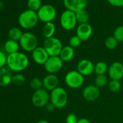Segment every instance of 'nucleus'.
I'll use <instances>...</instances> for the list:
<instances>
[{"mask_svg": "<svg viewBox=\"0 0 123 123\" xmlns=\"http://www.w3.org/2000/svg\"><path fill=\"white\" fill-rule=\"evenodd\" d=\"M7 65L10 70L20 73L28 67L29 58L25 53L18 51L7 55Z\"/></svg>", "mask_w": 123, "mask_h": 123, "instance_id": "f257e3e1", "label": "nucleus"}, {"mask_svg": "<svg viewBox=\"0 0 123 123\" xmlns=\"http://www.w3.org/2000/svg\"><path fill=\"white\" fill-rule=\"evenodd\" d=\"M50 102L57 109L64 108L68 102V95L62 87H57L50 92Z\"/></svg>", "mask_w": 123, "mask_h": 123, "instance_id": "f03ea898", "label": "nucleus"}, {"mask_svg": "<svg viewBox=\"0 0 123 123\" xmlns=\"http://www.w3.org/2000/svg\"><path fill=\"white\" fill-rule=\"evenodd\" d=\"M38 20L37 12L29 9L21 12L18 17L19 25L24 29L33 28L37 25Z\"/></svg>", "mask_w": 123, "mask_h": 123, "instance_id": "7ed1b4c3", "label": "nucleus"}, {"mask_svg": "<svg viewBox=\"0 0 123 123\" xmlns=\"http://www.w3.org/2000/svg\"><path fill=\"white\" fill-rule=\"evenodd\" d=\"M43 47L45 49L49 56H56L59 55L62 49L63 48V45L59 38L51 37L44 40Z\"/></svg>", "mask_w": 123, "mask_h": 123, "instance_id": "20e7f679", "label": "nucleus"}, {"mask_svg": "<svg viewBox=\"0 0 123 123\" xmlns=\"http://www.w3.org/2000/svg\"><path fill=\"white\" fill-rule=\"evenodd\" d=\"M20 47L25 51L32 52L38 47V41L36 35L31 32L23 33L20 40L19 41Z\"/></svg>", "mask_w": 123, "mask_h": 123, "instance_id": "39448f33", "label": "nucleus"}, {"mask_svg": "<svg viewBox=\"0 0 123 123\" xmlns=\"http://www.w3.org/2000/svg\"><path fill=\"white\" fill-rule=\"evenodd\" d=\"M65 83L70 88H79L84 83V76L78 70H70L65 76Z\"/></svg>", "mask_w": 123, "mask_h": 123, "instance_id": "423d86ee", "label": "nucleus"}, {"mask_svg": "<svg viewBox=\"0 0 123 123\" xmlns=\"http://www.w3.org/2000/svg\"><path fill=\"white\" fill-rule=\"evenodd\" d=\"M77 23L75 12L67 10L62 13L60 17V25L64 30L68 31L73 30L76 27Z\"/></svg>", "mask_w": 123, "mask_h": 123, "instance_id": "0eeeda50", "label": "nucleus"}, {"mask_svg": "<svg viewBox=\"0 0 123 123\" xmlns=\"http://www.w3.org/2000/svg\"><path fill=\"white\" fill-rule=\"evenodd\" d=\"M31 101L36 107H45L46 105L50 102V93L44 88L36 91L32 96Z\"/></svg>", "mask_w": 123, "mask_h": 123, "instance_id": "6e6552de", "label": "nucleus"}, {"mask_svg": "<svg viewBox=\"0 0 123 123\" xmlns=\"http://www.w3.org/2000/svg\"><path fill=\"white\" fill-rule=\"evenodd\" d=\"M37 15L38 20L41 22L46 23L52 22L56 15V12L55 8L51 5H44L38 10Z\"/></svg>", "mask_w": 123, "mask_h": 123, "instance_id": "1a4fd4ad", "label": "nucleus"}, {"mask_svg": "<svg viewBox=\"0 0 123 123\" xmlns=\"http://www.w3.org/2000/svg\"><path fill=\"white\" fill-rule=\"evenodd\" d=\"M63 63L64 62L59 56H49L46 63L43 65L44 69L49 74H56L62 70Z\"/></svg>", "mask_w": 123, "mask_h": 123, "instance_id": "9d476101", "label": "nucleus"}, {"mask_svg": "<svg viewBox=\"0 0 123 123\" xmlns=\"http://www.w3.org/2000/svg\"><path fill=\"white\" fill-rule=\"evenodd\" d=\"M108 75L111 80H120L123 78V64L120 62H114L109 66Z\"/></svg>", "mask_w": 123, "mask_h": 123, "instance_id": "9b49d317", "label": "nucleus"}, {"mask_svg": "<svg viewBox=\"0 0 123 123\" xmlns=\"http://www.w3.org/2000/svg\"><path fill=\"white\" fill-rule=\"evenodd\" d=\"M77 70L83 76H89L94 73V65L87 59H82L77 65Z\"/></svg>", "mask_w": 123, "mask_h": 123, "instance_id": "f8f14e48", "label": "nucleus"}, {"mask_svg": "<svg viewBox=\"0 0 123 123\" xmlns=\"http://www.w3.org/2000/svg\"><path fill=\"white\" fill-rule=\"evenodd\" d=\"M83 96L87 101H96L100 96V88L95 85H88L83 88Z\"/></svg>", "mask_w": 123, "mask_h": 123, "instance_id": "ddd939ff", "label": "nucleus"}, {"mask_svg": "<svg viewBox=\"0 0 123 123\" xmlns=\"http://www.w3.org/2000/svg\"><path fill=\"white\" fill-rule=\"evenodd\" d=\"M63 3L68 10L77 12L86 8L88 0H63Z\"/></svg>", "mask_w": 123, "mask_h": 123, "instance_id": "4468645a", "label": "nucleus"}, {"mask_svg": "<svg viewBox=\"0 0 123 123\" xmlns=\"http://www.w3.org/2000/svg\"><path fill=\"white\" fill-rule=\"evenodd\" d=\"M43 88L47 91H52L57 87H59V79L56 74H48L42 80Z\"/></svg>", "mask_w": 123, "mask_h": 123, "instance_id": "2eb2a0df", "label": "nucleus"}, {"mask_svg": "<svg viewBox=\"0 0 123 123\" xmlns=\"http://www.w3.org/2000/svg\"><path fill=\"white\" fill-rule=\"evenodd\" d=\"M32 59L38 65H44L49 57V55L42 46H38L32 51Z\"/></svg>", "mask_w": 123, "mask_h": 123, "instance_id": "dca6fc26", "label": "nucleus"}, {"mask_svg": "<svg viewBox=\"0 0 123 123\" xmlns=\"http://www.w3.org/2000/svg\"><path fill=\"white\" fill-rule=\"evenodd\" d=\"M93 33V28L89 23L80 24L76 29V36H78L82 41L88 40Z\"/></svg>", "mask_w": 123, "mask_h": 123, "instance_id": "f3484780", "label": "nucleus"}, {"mask_svg": "<svg viewBox=\"0 0 123 123\" xmlns=\"http://www.w3.org/2000/svg\"><path fill=\"white\" fill-rule=\"evenodd\" d=\"M64 62H68L71 61L75 56V49L71 47L70 46H65L62 49L61 52L59 55Z\"/></svg>", "mask_w": 123, "mask_h": 123, "instance_id": "a211bd4d", "label": "nucleus"}, {"mask_svg": "<svg viewBox=\"0 0 123 123\" xmlns=\"http://www.w3.org/2000/svg\"><path fill=\"white\" fill-rule=\"evenodd\" d=\"M12 75L10 71L6 68H0V87H6L12 83Z\"/></svg>", "mask_w": 123, "mask_h": 123, "instance_id": "6ab92c4d", "label": "nucleus"}, {"mask_svg": "<svg viewBox=\"0 0 123 123\" xmlns=\"http://www.w3.org/2000/svg\"><path fill=\"white\" fill-rule=\"evenodd\" d=\"M20 46V43L18 41H16L9 38L5 43L4 49L8 54H11L19 51L18 50H19Z\"/></svg>", "mask_w": 123, "mask_h": 123, "instance_id": "aec40b11", "label": "nucleus"}, {"mask_svg": "<svg viewBox=\"0 0 123 123\" xmlns=\"http://www.w3.org/2000/svg\"><path fill=\"white\" fill-rule=\"evenodd\" d=\"M55 31H56L55 25L52 22L46 23L44 24V25L41 30V34L45 38V39L49 38L54 37Z\"/></svg>", "mask_w": 123, "mask_h": 123, "instance_id": "412c9836", "label": "nucleus"}, {"mask_svg": "<svg viewBox=\"0 0 123 123\" xmlns=\"http://www.w3.org/2000/svg\"><path fill=\"white\" fill-rule=\"evenodd\" d=\"M109 66L105 62L100 61L96 62L94 65V73L96 75H105L106 73H108Z\"/></svg>", "mask_w": 123, "mask_h": 123, "instance_id": "4be33fe9", "label": "nucleus"}, {"mask_svg": "<svg viewBox=\"0 0 123 123\" xmlns=\"http://www.w3.org/2000/svg\"><path fill=\"white\" fill-rule=\"evenodd\" d=\"M23 33L22 31V30L18 28V27H13L12 28H10L8 31V36L10 38V39L18 41L20 40L22 36H23Z\"/></svg>", "mask_w": 123, "mask_h": 123, "instance_id": "5701e85b", "label": "nucleus"}, {"mask_svg": "<svg viewBox=\"0 0 123 123\" xmlns=\"http://www.w3.org/2000/svg\"><path fill=\"white\" fill-rule=\"evenodd\" d=\"M75 16L78 23H79L80 24L88 23V21L89 20V15L86 10H82L75 12Z\"/></svg>", "mask_w": 123, "mask_h": 123, "instance_id": "b1692460", "label": "nucleus"}, {"mask_svg": "<svg viewBox=\"0 0 123 123\" xmlns=\"http://www.w3.org/2000/svg\"><path fill=\"white\" fill-rule=\"evenodd\" d=\"M109 82V81L108 80V78L105 75H96L94 80V85L98 88H104L108 86Z\"/></svg>", "mask_w": 123, "mask_h": 123, "instance_id": "393cba45", "label": "nucleus"}, {"mask_svg": "<svg viewBox=\"0 0 123 123\" xmlns=\"http://www.w3.org/2000/svg\"><path fill=\"white\" fill-rule=\"evenodd\" d=\"M118 41L112 36H109L106 38V39L105 40V46L109 49V50H113L117 48V46H118Z\"/></svg>", "mask_w": 123, "mask_h": 123, "instance_id": "a878e982", "label": "nucleus"}, {"mask_svg": "<svg viewBox=\"0 0 123 123\" xmlns=\"http://www.w3.org/2000/svg\"><path fill=\"white\" fill-rule=\"evenodd\" d=\"M27 5L29 10L37 12L42 6L41 0H28Z\"/></svg>", "mask_w": 123, "mask_h": 123, "instance_id": "bb28decb", "label": "nucleus"}, {"mask_svg": "<svg viewBox=\"0 0 123 123\" xmlns=\"http://www.w3.org/2000/svg\"><path fill=\"white\" fill-rule=\"evenodd\" d=\"M25 76L20 73H18L15 75H12V83L14 84L15 86H22L25 83Z\"/></svg>", "mask_w": 123, "mask_h": 123, "instance_id": "cd10ccee", "label": "nucleus"}, {"mask_svg": "<svg viewBox=\"0 0 123 123\" xmlns=\"http://www.w3.org/2000/svg\"><path fill=\"white\" fill-rule=\"evenodd\" d=\"M108 87H109V89L110 91H111L113 93H117L121 89L122 84H121L120 80H111L108 83Z\"/></svg>", "mask_w": 123, "mask_h": 123, "instance_id": "c85d7f7f", "label": "nucleus"}, {"mask_svg": "<svg viewBox=\"0 0 123 123\" xmlns=\"http://www.w3.org/2000/svg\"><path fill=\"white\" fill-rule=\"evenodd\" d=\"M30 86L35 91L43 88V81L38 78H34L31 80Z\"/></svg>", "mask_w": 123, "mask_h": 123, "instance_id": "c756f323", "label": "nucleus"}, {"mask_svg": "<svg viewBox=\"0 0 123 123\" xmlns=\"http://www.w3.org/2000/svg\"><path fill=\"white\" fill-rule=\"evenodd\" d=\"M113 36L119 42H123V25H119L115 28Z\"/></svg>", "mask_w": 123, "mask_h": 123, "instance_id": "7c9ffc66", "label": "nucleus"}, {"mask_svg": "<svg viewBox=\"0 0 123 123\" xmlns=\"http://www.w3.org/2000/svg\"><path fill=\"white\" fill-rule=\"evenodd\" d=\"M81 43H82L81 39L78 36H76V35L72 36L70 38V40H69V46H70L73 49L79 47L80 46Z\"/></svg>", "mask_w": 123, "mask_h": 123, "instance_id": "2f4dec72", "label": "nucleus"}, {"mask_svg": "<svg viewBox=\"0 0 123 123\" xmlns=\"http://www.w3.org/2000/svg\"><path fill=\"white\" fill-rule=\"evenodd\" d=\"M78 117L74 113H70L68 114L65 119V122L66 123H78Z\"/></svg>", "mask_w": 123, "mask_h": 123, "instance_id": "473e14b6", "label": "nucleus"}, {"mask_svg": "<svg viewBox=\"0 0 123 123\" xmlns=\"http://www.w3.org/2000/svg\"><path fill=\"white\" fill-rule=\"evenodd\" d=\"M7 56L6 55L4 51L0 50V68H5V66L7 65Z\"/></svg>", "mask_w": 123, "mask_h": 123, "instance_id": "72a5a7b5", "label": "nucleus"}, {"mask_svg": "<svg viewBox=\"0 0 123 123\" xmlns=\"http://www.w3.org/2000/svg\"><path fill=\"white\" fill-rule=\"evenodd\" d=\"M108 2L114 7H122L123 6V0H107Z\"/></svg>", "mask_w": 123, "mask_h": 123, "instance_id": "f704fd0d", "label": "nucleus"}, {"mask_svg": "<svg viewBox=\"0 0 123 123\" xmlns=\"http://www.w3.org/2000/svg\"><path fill=\"white\" fill-rule=\"evenodd\" d=\"M45 108H46V110L47 111H49V112H51V111H54V109H55V106H54L51 102H49V103L46 105Z\"/></svg>", "mask_w": 123, "mask_h": 123, "instance_id": "c9c22d12", "label": "nucleus"}, {"mask_svg": "<svg viewBox=\"0 0 123 123\" xmlns=\"http://www.w3.org/2000/svg\"><path fill=\"white\" fill-rule=\"evenodd\" d=\"M78 123H91V122L87 118H81L78 119Z\"/></svg>", "mask_w": 123, "mask_h": 123, "instance_id": "e433bc0d", "label": "nucleus"}, {"mask_svg": "<svg viewBox=\"0 0 123 123\" xmlns=\"http://www.w3.org/2000/svg\"><path fill=\"white\" fill-rule=\"evenodd\" d=\"M4 7H5V4H4V2L2 1V0H0V11L4 9Z\"/></svg>", "mask_w": 123, "mask_h": 123, "instance_id": "4c0bfd02", "label": "nucleus"}, {"mask_svg": "<svg viewBox=\"0 0 123 123\" xmlns=\"http://www.w3.org/2000/svg\"><path fill=\"white\" fill-rule=\"evenodd\" d=\"M37 123H49V122L46 119H41V120L38 121Z\"/></svg>", "mask_w": 123, "mask_h": 123, "instance_id": "58836bf2", "label": "nucleus"}, {"mask_svg": "<svg viewBox=\"0 0 123 123\" xmlns=\"http://www.w3.org/2000/svg\"><path fill=\"white\" fill-rule=\"evenodd\" d=\"M0 35H1V33H0Z\"/></svg>", "mask_w": 123, "mask_h": 123, "instance_id": "ea45409f", "label": "nucleus"}]
</instances>
